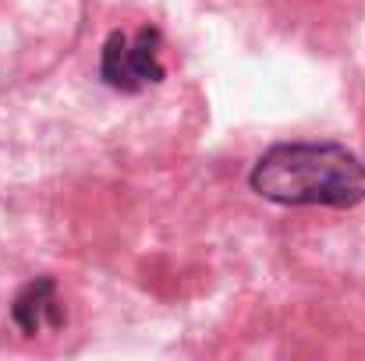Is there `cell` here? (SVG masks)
Instances as JSON below:
<instances>
[{
  "instance_id": "cell-1",
  "label": "cell",
  "mask_w": 365,
  "mask_h": 361,
  "mask_svg": "<svg viewBox=\"0 0 365 361\" xmlns=\"http://www.w3.org/2000/svg\"><path fill=\"white\" fill-rule=\"evenodd\" d=\"M252 192L280 206L351 209L365 199V163L334 142H284L252 167Z\"/></svg>"
},
{
  "instance_id": "cell-2",
  "label": "cell",
  "mask_w": 365,
  "mask_h": 361,
  "mask_svg": "<svg viewBox=\"0 0 365 361\" xmlns=\"http://www.w3.org/2000/svg\"><path fill=\"white\" fill-rule=\"evenodd\" d=\"M103 78L124 89V93H138L153 82L163 78V64H160V32L156 28H138L135 36L114 32L103 46V61H100Z\"/></svg>"
},
{
  "instance_id": "cell-3",
  "label": "cell",
  "mask_w": 365,
  "mask_h": 361,
  "mask_svg": "<svg viewBox=\"0 0 365 361\" xmlns=\"http://www.w3.org/2000/svg\"><path fill=\"white\" fill-rule=\"evenodd\" d=\"M14 323L25 333H43V330H57L61 326V298L53 280H39L29 283L18 301H14Z\"/></svg>"
}]
</instances>
